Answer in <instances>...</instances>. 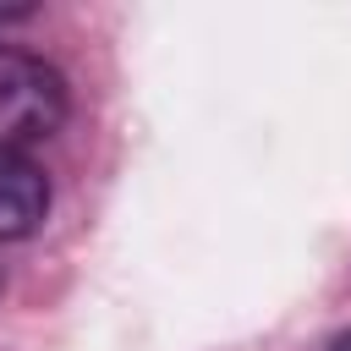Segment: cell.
Here are the masks:
<instances>
[{
	"mask_svg": "<svg viewBox=\"0 0 351 351\" xmlns=\"http://www.w3.org/2000/svg\"><path fill=\"white\" fill-rule=\"evenodd\" d=\"M71 93L66 77L27 55V49H5L0 44V148H22V143H44L66 126Z\"/></svg>",
	"mask_w": 351,
	"mask_h": 351,
	"instance_id": "cell-1",
	"label": "cell"
},
{
	"mask_svg": "<svg viewBox=\"0 0 351 351\" xmlns=\"http://www.w3.org/2000/svg\"><path fill=\"white\" fill-rule=\"evenodd\" d=\"M49 214V181L33 159L0 148V241H22Z\"/></svg>",
	"mask_w": 351,
	"mask_h": 351,
	"instance_id": "cell-2",
	"label": "cell"
},
{
	"mask_svg": "<svg viewBox=\"0 0 351 351\" xmlns=\"http://www.w3.org/2000/svg\"><path fill=\"white\" fill-rule=\"evenodd\" d=\"M329 351H351V329H346V335H340V340H335Z\"/></svg>",
	"mask_w": 351,
	"mask_h": 351,
	"instance_id": "cell-3",
	"label": "cell"
},
{
	"mask_svg": "<svg viewBox=\"0 0 351 351\" xmlns=\"http://www.w3.org/2000/svg\"><path fill=\"white\" fill-rule=\"evenodd\" d=\"M0 285H5V274H0Z\"/></svg>",
	"mask_w": 351,
	"mask_h": 351,
	"instance_id": "cell-4",
	"label": "cell"
}]
</instances>
